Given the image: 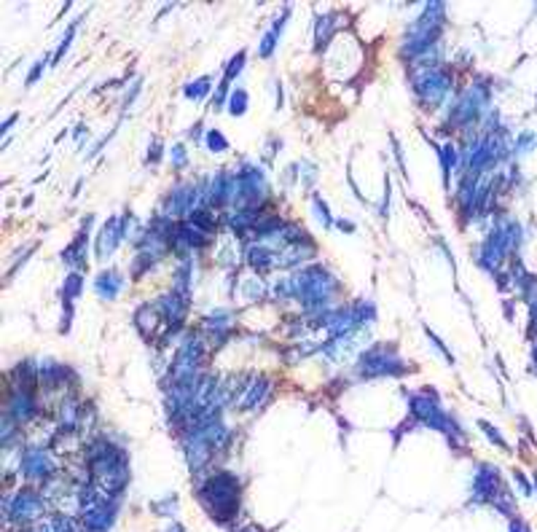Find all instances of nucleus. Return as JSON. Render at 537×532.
Wrapping results in <instances>:
<instances>
[{
    "label": "nucleus",
    "mask_w": 537,
    "mask_h": 532,
    "mask_svg": "<svg viewBox=\"0 0 537 532\" xmlns=\"http://www.w3.org/2000/svg\"><path fill=\"white\" fill-rule=\"evenodd\" d=\"M49 530L51 532H78L75 530V519H70V516H64V513L54 516V519L49 522Z\"/></svg>",
    "instance_id": "44"
},
{
    "label": "nucleus",
    "mask_w": 537,
    "mask_h": 532,
    "mask_svg": "<svg viewBox=\"0 0 537 532\" xmlns=\"http://www.w3.org/2000/svg\"><path fill=\"white\" fill-rule=\"evenodd\" d=\"M189 137H191V140H199V137H202V122H196V124L191 126Z\"/></svg>",
    "instance_id": "55"
},
{
    "label": "nucleus",
    "mask_w": 537,
    "mask_h": 532,
    "mask_svg": "<svg viewBox=\"0 0 537 532\" xmlns=\"http://www.w3.org/2000/svg\"><path fill=\"white\" fill-rule=\"evenodd\" d=\"M81 293H84V275L81 272H70L62 285V304H73Z\"/></svg>",
    "instance_id": "31"
},
{
    "label": "nucleus",
    "mask_w": 537,
    "mask_h": 532,
    "mask_svg": "<svg viewBox=\"0 0 537 532\" xmlns=\"http://www.w3.org/2000/svg\"><path fill=\"white\" fill-rule=\"evenodd\" d=\"M121 288H124V277L116 272V269H105V272H99L95 280V290L99 299H105V301H113L119 293H121Z\"/></svg>",
    "instance_id": "27"
},
{
    "label": "nucleus",
    "mask_w": 537,
    "mask_h": 532,
    "mask_svg": "<svg viewBox=\"0 0 537 532\" xmlns=\"http://www.w3.org/2000/svg\"><path fill=\"white\" fill-rule=\"evenodd\" d=\"M239 478L234 473H213L202 487H199V502L204 505V511L210 513V519L215 522H231L239 511Z\"/></svg>",
    "instance_id": "3"
},
{
    "label": "nucleus",
    "mask_w": 537,
    "mask_h": 532,
    "mask_svg": "<svg viewBox=\"0 0 537 532\" xmlns=\"http://www.w3.org/2000/svg\"><path fill=\"white\" fill-rule=\"evenodd\" d=\"M210 89H213V78H210V76H202V78H196V81H189V84L183 86V94H186L189 100H204Z\"/></svg>",
    "instance_id": "32"
},
{
    "label": "nucleus",
    "mask_w": 537,
    "mask_h": 532,
    "mask_svg": "<svg viewBox=\"0 0 537 532\" xmlns=\"http://www.w3.org/2000/svg\"><path fill=\"white\" fill-rule=\"evenodd\" d=\"M183 452H186L191 473H202V470L210 465L213 454H215V449L202 439L196 430H186V433H183Z\"/></svg>",
    "instance_id": "17"
},
{
    "label": "nucleus",
    "mask_w": 537,
    "mask_h": 532,
    "mask_svg": "<svg viewBox=\"0 0 537 532\" xmlns=\"http://www.w3.org/2000/svg\"><path fill=\"white\" fill-rule=\"evenodd\" d=\"M411 89L422 108H438L451 92V76L443 67H414Z\"/></svg>",
    "instance_id": "7"
},
{
    "label": "nucleus",
    "mask_w": 537,
    "mask_h": 532,
    "mask_svg": "<svg viewBox=\"0 0 537 532\" xmlns=\"http://www.w3.org/2000/svg\"><path fill=\"white\" fill-rule=\"evenodd\" d=\"M5 414H8L16 425H27L32 417L38 414V404H35L32 393H25V390H11Z\"/></svg>",
    "instance_id": "20"
},
{
    "label": "nucleus",
    "mask_w": 537,
    "mask_h": 532,
    "mask_svg": "<svg viewBox=\"0 0 537 532\" xmlns=\"http://www.w3.org/2000/svg\"><path fill=\"white\" fill-rule=\"evenodd\" d=\"M409 411H411V419L425 425V428H433V430H441L446 433L449 439H462V428L457 425L454 417H449L443 411L441 401L433 390H422V393H411L409 395Z\"/></svg>",
    "instance_id": "5"
},
{
    "label": "nucleus",
    "mask_w": 537,
    "mask_h": 532,
    "mask_svg": "<svg viewBox=\"0 0 537 532\" xmlns=\"http://www.w3.org/2000/svg\"><path fill=\"white\" fill-rule=\"evenodd\" d=\"M38 376H40V384H43L46 390L64 387L67 379H75V374H73L64 363H57V360H40V363H38Z\"/></svg>",
    "instance_id": "21"
},
{
    "label": "nucleus",
    "mask_w": 537,
    "mask_h": 532,
    "mask_svg": "<svg viewBox=\"0 0 537 532\" xmlns=\"http://www.w3.org/2000/svg\"><path fill=\"white\" fill-rule=\"evenodd\" d=\"M287 16H290V5H285L283 16H277V19H274V25L263 32V38L258 41V54H261L263 60H269V57L274 54V49H277V43H280V38H283L285 25H287Z\"/></svg>",
    "instance_id": "24"
},
{
    "label": "nucleus",
    "mask_w": 537,
    "mask_h": 532,
    "mask_svg": "<svg viewBox=\"0 0 537 532\" xmlns=\"http://www.w3.org/2000/svg\"><path fill=\"white\" fill-rule=\"evenodd\" d=\"M40 532H51V530H40Z\"/></svg>",
    "instance_id": "61"
},
{
    "label": "nucleus",
    "mask_w": 537,
    "mask_h": 532,
    "mask_svg": "<svg viewBox=\"0 0 537 532\" xmlns=\"http://www.w3.org/2000/svg\"><path fill=\"white\" fill-rule=\"evenodd\" d=\"M425 331H427V339H430V342H433V345L438 347V349H441L443 355H446V360H449V363H451V366H454V355H451V349H446V345H443L441 339H438V336H435V334H433V331H430V328H425Z\"/></svg>",
    "instance_id": "47"
},
{
    "label": "nucleus",
    "mask_w": 537,
    "mask_h": 532,
    "mask_svg": "<svg viewBox=\"0 0 537 532\" xmlns=\"http://www.w3.org/2000/svg\"><path fill=\"white\" fill-rule=\"evenodd\" d=\"M269 390H272V382L266 376H255L250 384H245V393L239 395V404L237 406L242 408V411H253V408H258L266 401Z\"/></svg>",
    "instance_id": "22"
},
{
    "label": "nucleus",
    "mask_w": 537,
    "mask_h": 532,
    "mask_svg": "<svg viewBox=\"0 0 537 532\" xmlns=\"http://www.w3.org/2000/svg\"><path fill=\"white\" fill-rule=\"evenodd\" d=\"M167 532H186V530H183V527H180V524H178V522H172V524H169V527H167Z\"/></svg>",
    "instance_id": "57"
},
{
    "label": "nucleus",
    "mask_w": 537,
    "mask_h": 532,
    "mask_svg": "<svg viewBox=\"0 0 537 532\" xmlns=\"http://www.w3.org/2000/svg\"><path fill=\"white\" fill-rule=\"evenodd\" d=\"M355 371L360 379H381V376H403L409 371V363L398 355V347L390 342L368 347L357 355Z\"/></svg>",
    "instance_id": "6"
},
{
    "label": "nucleus",
    "mask_w": 537,
    "mask_h": 532,
    "mask_svg": "<svg viewBox=\"0 0 537 532\" xmlns=\"http://www.w3.org/2000/svg\"><path fill=\"white\" fill-rule=\"evenodd\" d=\"M387 207H390V178L384 181V196H381V207H379L381 218H387Z\"/></svg>",
    "instance_id": "49"
},
{
    "label": "nucleus",
    "mask_w": 537,
    "mask_h": 532,
    "mask_svg": "<svg viewBox=\"0 0 537 532\" xmlns=\"http://www.w3.org/2000/svg\"><path fill=\"white\" fill-rule=\"evenodd\" d=\"M89 468L95 473L97 487L105 495L121 498L124 487L129 484V457L121 446H116L105 436L95 439L89 443Z\"/></svg>",
    "instance_id": "2"
},
{
    "label": "nucleus",
    "mask_w": 537,
    "mask_h": 532,
    "mask_svg": "<svg viewBox=\"0 0 537 532\" xmlns=\"http://www.w3.org/2000/svg\"><path fill=\"white\" fill-rule=\"evenodd\" d=\"M486 111H489V86L486 84H470L451 102V116L449 119L457 129H465V126L478 124Z\"/></svg>",
    "instance_id": "8"
},
{
    "label": "nucleus",
    "mask_w": 537,
    "mask_h": 532,
    "mask_svg": "<svg viewBox=\"0 0 537 532\" xmlns=\"http://www.w3.org/2000/svg\"><path fill=\"white\" fill-rule=\"evenodd\" d=\"M89 226H92V216H86L81 231L75 234V240L62 251V261L67 266H73V272L86 266V245H89Z\"/></svg>",
    "instance_id": "19"
},
{
    "label": "nucleus",
    "mask_w": 537,
    "mask_h": 532,
    "mask_svg": "<svg viewBox=\"0 0 537 532\" xmlns=\"http://www.w3.org/2000/svg\"><path fill=\"white\" fill-rule=\"evenodd\" d=\"M148 161H151V164H158V161H161V143H158V137H154V143H151Z\"/></svg>",
    "instance_id": "48"
},
{
    "label": "nucleus",
    "mask_w": 537,
    "mask_h": 532,
    "mask_svg": "<svg viewBox=\"0 0 537 532\" xmlns=\"http://www.w3.org/2000/svg\"><path fill=\"white\" fill-rule=\"evenodd\" d=\"M140 92V81H134L132 84V92H127V97H124V105H132V100H134V94Z\"/></svg>",
    "instance_id": "54"
},
{
    "label": "nucleus",
    "mask_w": 537,
    "mask_h": 532,
    "mask_svg": "<svg viewBox=\"0 0 537 532\" xmlns=\"http://www.w3.org/2000/svg\"><path fill=\"white\" fill-rule=\"evenodd\" d=\"M14 122H16V113H11V116L3 122V126H0V135H8V132H11V126H14Z\"/></svg>",
    "instance_id": "53"
},
{
    "label": "nucleus",
    "mask_w": 537,
    "mask_h": 532,
    "mask_svg": "<svg viewBox=\"0 0 537 532\" xmlns=\"http://www.w3.org/2000/svg\"><path fill=\"white\" fill-rule=\"evenodd\" d=\"M298 175L304 178V186H312L317 181V167L315 164H309V161H301V164H298Z\"/></svg>",
    "instance_id": "45"
},
{
    "label": "nucleus",
    "mask_w": 537,
    "mask_h": 532,
    "mask_svg": "<svg viewBox=\"0 0 537 532\" xmlns=\"http://www.w3.org/2000/svg\"><path fill=\"white\" fill-rule=\"evenodd\" d=\"M169 161H172V170H186L189 167V151L183 143H175L169 148Z\"/></svg>",
    "instance_id": "40"
},
{
    "label": "nucleus",
    "mask_w": 537,
    "mask_h": 532,
    "mask_svg": "<svg viewBox=\"0 0 537 532\" xmlns=\"http://www.w3.org/2000/svg\"><path fill=\"white\" fill-rule=\"evenodd\" d=\"M46 62H49V60H46V57H40L38 62L32 65V70L27 73V86H32V84H35V81H38V78L43 76V70H46Z\"/></svg>",
    "instance_id": "46"
},
{
    "label": "nucleus",
    "mask_w": 537,
    "mask_h": 532,
    "mask_svg": "<svg viewBox=\"0 0 537 532\" xmlns=\"http://www.w3.org/2000/svg\"><path fill=\"white\" fill-rule=\"evenodd\" d=\"M231 325H234L231 310H215V312H210L204 317V331L210 334L213 342L218 339V345H223V339L231 334Z\"/></svg>",
    "instance_id": "25"
},
{
    "label": "nucleus",
    "mask_w": 537,
    "mask_h": 532,
    "mask_svg": "<svg viewBox=\"0 0 537 532\" xmlns=\"http://www.w3.org/2000/svg\"><path fill=\"white\" fill-rule=\"evenodd\" d=\"M503 492V481H500V468L481 463L473 473V484H470V502L484 505V502H494V498Z\"/></svg>",
    "instance_id": "13"
},
{
    "label": "nucleus",
    "mask_w": 537,
    "mask_h": 532,
    "mask_svg": "<svg viewBox=\"0 0 537 532\" xmlns=\"http://www.w3.org/2000/svg\"><path fill=\"white\" fill-rule=\"evenodd\" d=\"M500 513H505V516H513L516 513V502H513V498H510V492H508L505 487H503V492L494 498V502H492Z\"/></svg>",
    "instance_id": "41"
},
{
    "label": "nucleus",
    "mask_w": 537,
    "mask_h": 532,
    "mask_svg": "<svg viewBox=\"0 0 537 532\" xmlns=\"http://www.w3.org/2000/svg\"><path fill=\"white\" fill-rule=\"evenodd\" d=\"M19 470H22V476H27L32 481H46V478L54 476L57 463H54V457H51V452L46 446H27L22 452Z\"/></svg>",
    "instance_id": "14"
},
{
    "label": "nucleus",
    "mask_w": 537,
    "mask_h": 532,
    "mask_svg": "<svg viewBox=\"0 0 537 532\" xmlns=\"http://www.w3.org/2000/svg\"><path fill=\"white\" fill-rule=\"evenodd\" d=\"M237 532H263L261 527H255V524H250V527H242V530H237Z\"/></svg>",
    "instance_id": "58"
},
{
    "label": "nucleus",
    "mask_w": 537,
    "mask_h": 532,
    "mask_svg": "<svg viewBox=\"0 0 537 532\" xmlns=\"http://www.w3.org/2000/svg\"><path fill=\"white\" fill-rule=\"evenodd\" d=\"M202 207V183H178L164 196V216L167 218H191Z\"/></svg>",
    "instance_id": "11"
},
{
    "label": "nucleus",
    "mask_w": 537,
    "mask_h": 532,
    "mask_svg": "<svg viewBox=\"0 0 537 532\" xmlns=\"http://www.w3.org/2000/svg\"><path fill=\"white\" fill-rule=\"evenodd\" d=\"M443 25H446V5L443 3H427L422 16H416L409 25V30H406L403 54H409V60H416L419 54H425L433 46H438Z\"/></svg>",
    "instance_id": "4"
},
{
    "label": "nucleus",
    "mask_w": 537,
    "mask_h": 532,
    "mask_svg": "<svg viewBox=\"0 0 537 532\" xmlns=\"http://www.w3.org/2000/svg\"><path fill=\"white\" fill-rule=\"evenodd\" d=\"M78 22H81V19H75V22H73V25H70V27L64 30L62 41H60V46H57V51H54V62H51V65H60V62H62L64 51L70 49V43H73V35H75V30H78Z\"/></svg>",
    "instance_id": "38"
},
{
    "label": "nucleus",
    "mask_w": 537,
    "mask_h": 532,
    "mask_svg": "<svg viewBox=\"0 0 537 532\" xmlns=\"http://www.w3.org/2000/svg\"><path fill=\"white\" fill-rule=\"evenodd\" d=\"M124 240H127V231H124V220H121V216L108 218L102 223V229L97 231V242H95L97 258H99V261H108Z\"/></svg>",
    "instance_id": "15"
},
{
    "label": "nucleus",
    "mask_w": 537,
    "mask_h": 532,
    "mask_svg": "<svg viewBox=\"0 0 537 532\" xmlns=\"http://www.w3.org/2000/svg\"><path fill=\"white\" fill-rule=\"evenodd\" d=\"M202 360H204V342L199 334H186L183 342L175 349L172 366H169V382H183V379H193L202 376Z\"/></svg>",
    "instance_id": "9"
},
{
    "label": "nucleus",
    "mask_w": 537,
    "mask_h": 532,
    "mask_svg": "<svg viewBox=\"0 0 537 532\" xmlns=\"http://www.w3.org/2000/svg\"><path fill=\"white\" fill-rule=\"evenodd\" d=\"M81 417H84V408L75 406L73 401H62L60 404V430L62 433H73L81 425Z\"/></svg>",
    "instance_id": "30"
},
{
    "label": "nucleus",
    "mask_w": 537,
    "mask_h": 532,
    "mask_svg": "<svg viewBox=\"0 0 537 532\" xmlns=\"http://www.w3.org/2000/svg\"><path fill=\"white\" fill-rule=\"evenodd\" d=\"M535 492H537V473H535Z\"/></svg>",
    "instance_id": "60"
},
{
    "label": "nucleus",
    "mask_w": 537,
    "mask_h": 532,
    "mask_svg": "<svg viewBox=\"0 0 537 532\" xmlns=\"http://www.w3.org/2000/svg\"><path fill=\"white\" fill-rule=\"evenodd\" d=\"M228 113L231 116H245L248 113V92L245 89H231L228 94Z\"/></svg>",
    "instance_id": "34"
},
{
    "label": "nucleus",
    "mask_w": 537,
    "mask_h": 532,
    "mask_svg": "<svg viewBox=\"0 0 537 532\" xmlns=\"http://www.w3.org/2000/svg\"><path fill=\"white\" fill-rule=\"evenodd\" d=\"M287 280H290L293 301H298L307 312H317V314L333 310V299L342 290V282L336 280L325 266H320V264L298 269Z\"/></svg>",
    "instance_id": "1"
},
{
    "label": "nucleus",
    "mask_w": 537,
    "mask_h": 532,
    "mask_svg": "<svg viewBox=\"0 0 537 532\" xmlns=\"http://www.w3.org/2000/svg\"><path fill=\"white\" fill-rule=\"evenodd\" d=\"M312 207H315V216H317V220L322 223V229H331V226H333V218H331L328 205L322 202V196H320V194H312Z\"/></svg>",
    "instance_id": "39"
},
{
    "label": "nucleus",
    "mask_w": 537,
    "mask_h": 532,
    "mask_svg": "<svg viewBox=\"0 0 537 532\" xmlns=\"http://www.w3.org/2000/svg\"><path fill=\"white\" fill-rule=\"evenodd\" d=\"M263 293H266V285H263V280H261L258 275H255V277H248L245 285H242V296H245L248 301H261Z\"/></svg>",
    "instance_id": "35"
},
{
    "label": "nucleus",
    "mask_w": 537,
    "mask_h": 532,
    "mask_svg": "<svg viewBox=\"0 0 537 532\" xmlns=\"http://www.w3.org/2000/svg\"><path fill=\"white\" fill-rule=\"evenodd\" d=\"M245 60H248V54L245 51H237L231 60H228V65H226V73H223V81H234L239 73H242V67H245Z\"/></svg>",
    "instance_id": "37"
},
{
    "label": "nucleus",
    "mask_w": 537,
    "mask_h": 532,
    "mask_svg": "<svg viewBox=\"0 0 537 532\" xmlns=\"http://www.w3.org/2000/svg\"><path fill=\"white\" fill-rule=\"evenodd\" d=\"M336 226H339L342 231H355V223H352V220H344V218H342L339 223H336Z\"/></svg>",
    "instance_id": "56"
},
{
    "label": "nucleus",
    "mask_w": 537,
    "mask_h": 532,
    "mask_svg": "<svg viewBox=\"0 0 537 532\" xmlns=\"http://www.w3.org/2000/svg\"><path fill=\"white\" fill-rule=\"evenodd\" d=\"M3 508H5V519L8 522L27 524V522L38 519L46 511V500L35 489H19L14 498H5Z\"/></svg>",
    "instance_id": "12"
},
{
    "label": "nucleus",
    "mask_w": 537,
    "mask_h": 532,
    "mask_svg": "<svg viewBox=\"0 0 537 532\" xmlns=\"http://www.w3.org/2000/svg\"><path fill=\"white\" fill-rule=\"evenodd\" d=\"M237 183H239V199L237 207H261L269 196V183H266V172L253 164V161H242L237 170Z\"/></svg>",
    "instance_id": "10"
},
{
    "label": "nucleus",
    "mask_w": 537,
    "mask_h": 532,
    "mask_svg": "<svg viewBox=\"0 0 537 532\" xmlns=\"http://www.w3.org/2000/svg\"><path fill=\"white\" fill-rule=\"evenodd\" d=\"M513 478H516V484L521 487V492H524V495H532V492H535V489L529 487V481H527V478H524V476H521L518 470H513Z\"/></svg>",
    "instance_id": "50"
},
{
    "label": "nucleus",
    "mask_w": 537,
    "mask_h": 532,
    "mask_svg": "<svg viewBox=\"0 0 537 532\" xmlns=\"http://www.w3.org/2000/svg\"><path fill=\"white\" fill-rule=\"evenodd\" d=\"M392 151H395V159H398V167L406 172V164H403V148L398 146V140H395V137H392Z\"/></svg>",
    "instance_id": "51"
},
{
    "label": "nucleus",
    "mask_w": 537,
    "mask_h": 532,
    "mask_svg": "<svg viewBox=\"0 0 537 532\" xmlns=\"http://www.w3.org/2000/svg\"><path fill=\"white\" fill-rule=\"evenodd\" d=\"M204 146H207L210 154H223V151L228 148V140L223 137L221 129H210V132L204 135Z\"/></svg>",
    "instance_id": "36"
},
{
    "label": "nucleus",
    "mask_w": 537,
    "mask_h": 532,
    "mask_svg": "<svg viewBox=\"0 0 537 532\" xmlns=\"http://www.w3.org/2000/svg\"><path fill=\"white\" fill-rule=\"evenodd\" d=\"M317 255V245L309 242H296V245H287L277 253V261H274V269H304V264H309Z\"/></svg>",
    "instance_id": "18"
},
{
    "label": "nucleus",
    "mask_w": 537,
    "mask_h": 532,
    "mask_svg": "<svg viewBox=\"0 0 537 532\" xmlns=\"http://www.w3.org/2000/svg\"><path fill=\"white\" fill-rule=\"evenodd\" d=\"M478 428L484 430V436H486V439L492 441V443H497L500 449H505V452H508V441L503 439V433H500V430H497L494 425H489L486 419H481V422H478Z\"/></svg>",
    "instance_id": "42"
},
{
    "label": "nucleus",
    "mask_w": 537,
    "mask_h": 532,
    "mask_svg": "<svg viewBox=\"0 0 537 532\" xmlns=\"http://www.w3.org/2000/svg\"><path fill=\"white\" fill-rule=\"evenodd\" d=\"M151 511L156 516H167V519H175L178 516V495H164L161 500L151 502Z\"/></svg>",
    "instance_id": "33"
},
{
    "label": "nucleus",
    "mask_w": 537,
    "mask_h": 532,
    "mask_svg": "<svg viewBox=\"0 0 537 532\" xmlns=\"http://www.w3.org/2000/svg\"><path fill=\"white\" fill-rule=\"evenodd\" d=\"M532 360H535V369H537V339H535V347H532Z\"/></svg>",
    "instance_id": "59"
},
{
    "label": "nucleus",
    "mask_w": 537,
    "mask_h": 532,
    "mask_svg": "<svg viewBox=\"0 0 537 532\" xmlns=\"http://www.w3.org/2000/svg\"><path fill=\"white\" fill-rule=\"evenodd\" d=\"M336 27H339V16H336V14H322V16H317V25H315V49L317 51H322V46L331 43Z\"/></svg>",
    "instance_id": "29"
},
{
    "label": "nucleus",
    "mask_w": 537,
    "mask_h": 532,
    "mask_svg": "<svg viewBox=\"0 0 537 532\" xmlns=\"http://www.w3.org/2000/svg\"><path fill=\"white\" fill-rule=\"evenodd\" d=\"M245 255H248V266L253 269L258 277H261V275H269V272L274 269V261H277V253L269 251V248L261 245V242H250L248 251H245Z\"/></svg>",
    "instance_id": "23"
},
{
    "label": "nucleus",
    "mask_w": 537,
    "mask_h": 532,
    "mask_svg": "<svg viewBox=\"0 0 537 532\" xmlns=\"http://www.w3.org/2000/svg\"><path fill=\"white\" fill-rule=\"evenodd\" d=\"M134 325H137V331H140L145 339H154V336H156V328L158 325H164V317H161V312L156 310V304H143V307H137V312H134Z\"/></svg>",
    "instance_id": "26"
},
{
    "label": "nucleus",
    "mask_w": 537,
    "mask_h": 532,
    "mask_svg": "<svg viewBox=\"0 0 537 532\" xmlns=\"http://www.w3.org/2000/svg\"><path fill=\"white\" fill-rule=\"evenodd\" d=\"M116 511H119V498L105 495L99 502L84 511V527L89 532H108L116 522Z\"/></svg>",
    "instance_id": "16"
},
{
    "label": "nucleus",
    "mask_w": 537,
    "mask_h": 532,
    "mask_svg": "<svg viewBox=\"0 0 537 532\" xmlns=\"http://www.w3.org/2000/svg\"><path fill=\"white\" fill-rule=\"evenodd\" d=\"M529 146H537V135L535 132H521V135L516 137V143H513V151H516V154H529V151H532Z\"/></svg>",
    "instance_id": "43"
},
{
    "label": "nucleus",
    "mask_w": 537,
    "mask_h": 532,
    "mask_svg": "<svg viewBox=\"0 0 537 532\" xmlns=\"http://www.w3.org/2000/svg\"><path fill=\"white\" fill-rule=\"evenodd\" d=\"M438 151V159H441V172H443V183L449 186L451 181V172H460V164H462V154L454 143H443L435 148Z\"/></svg>",
    "instance_id": "28"
},
{
    "label": "nucleus",
    "mask_w": 537,
    "mask_h": 532,
    "mask_svg": "<svg viewBox=\"0 0 537 532\" xmlns=\"http://www.w3.org/2000/svg\"><path fill=\"white\" fill-rule=\"evenodd\" d=\"M508 532H529V527H527L521 519H513V522H510V527H508Z\"/></svg>",
    "instance_id": "52"
}]
</instances>
